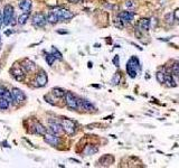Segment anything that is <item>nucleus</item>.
I'll list each match as a JSON object with an SVG mask.
<instances>
[{
	"mask_svg": "<svg viewBox=\"0 0 179 168\" xmlns=\"http://www.w3.org/2000/svg\"><path fill=\"white\" fill-rule=\"evenodd\" d=\"M2 22H3V16H1V12H0V27L2 25Z\"/></svg>",
	"mask_w": 179,
	"mask_h": 168,
	"instance_id": "c9c22d12",
	"label": "nucleus"
},
{
	"mask_svg": "<svg viewBox=\"0 0 179 168\" xmlns=\"http://www.w3.org/2000/svg\"><path fill=\"white\" fill-rule=\"evenodd\" d=\"M28 17H29V12H24V14L18 17V22H19L20 25H24V24L27 21Z\"/></svg>",
	"mask_w": 179,
	"mask_h": 168,
	"instance_id": "a878e982",
	"label": "nucleus"
},
{
	"mask_svg": "<svg viewBox=\"0 0 179 168\" xmlns=\"http://www.w3.org/2000/svg\"><path fill=\"white\" fill-rule=\"evenodd\" d=\"M78 108H82L83 110H86V111L94 110V105L87 100H78Z\"/></svg>",
	"mask_w": 179,
	"mask_h": 168,
	"instance_id": "9b49d317",
	"label": "nucleus"
},
{
	"mask_svg": "<svg viewBox=\"0 0 179 168\" xmlns=\"http://www.w3.org/2000/svg\"><path fill=\"white\" fill-rule=\"evenodd\" d=\"M10 103H9L8 101L6 100L3 96H0V110H6L8 109Z\"/></svg>",
	"mask_w": 179,
	"mask_h": 168,
	"instance_id": "b1692460",
	"label": "nucleus"
},
{
	"mask_svg": "<svg viewBox=\"0 0 179 168\" xmlns=\"http://www.w3.org/2000/svg\"><path fill=\"white\" fill-rule=\"evenodd\" d=\"M171 71H172V73L175 75L179 77V63H175L172 65V67H171Z\"/></svg>",
	"mask_w": 179,
	"mask_h": 168,
	"instance_id": "7c9ffc66",
	"label": "nucleus"
},
{
	"mask_svg": "<svg viewBox=\"0 0 179 168\" xmlns=\"http://www.w3.org/2000/svg\"><path fill=\"white\" fill-rule=\"evenodd\" d=\"M0 46H1V39H0Z\"/></svg>",
	"mask_w": 179,
	"mask_h": 168,
	"instance_id": "4c0bfd02",
	"label": "nucleus"
},
{
	"mask_svg": "<svg viewBox=\"0 0 179 168\" xmlns=\"http://www.w3.org/2000/svg\"><path fill=\"white\" fill-rule=\"evenodd\" d=\"M166 19H167V21H168V22H171V21H172V19H173V15H172V12H171V14H168L167 16H166Z\"/></svg>",
	"mask_w": 179,
	"mask_h": 168,
	"instance_id": "72a5a7b5",
	"label": "nucleus"
},
{
	"mask_svg": "<svg viewBox=\"0 0 179 168\" xmlns=\"http://www.w3.org/2000/svg\"><path fill=\"white\" fill-rule=\"evenodd\" d=\"M47 74H46V72H44V71H40V72L37 74L36 76V80H35V84H36V86L38 87H43L45 86L46 84H47Z\"/></svg>",
	"mask_w": 179,
	"mask_h": 168,
	"instance_id": "423d86ee",
	"label": "nucleus"
},
{
	"mask_svg": "<svg viewBox=\"0 0 179 168\" xmlns=\"http://www.w3.org/2000/svg\"><path fill=\"white\" fill-rule=\"evenodd\" d=\"M52 54L55 56L56 59H59V61H62V59H63V56H62L61 52H59V50L57 49L56 47H54V46L52 47Z\"/></svg>",
	"mask_w": 179,
	"mask_h": 168,
	"instance_id": "bb28decb",
	"label": "nucleus"
},
{
	"mask_svg": "<svg viewBox=\"0 0 179 168\" xmlns=\"http://www.w3.org/2000/svg\"><path fill=\"white\" fill-rule=\"evenodd\" d=\"M25 65H22V70L25 71V73H29V72H34V71L36 70V65H35V63H33L31 61H29V59H26L25 62Z\"/></svg>",
	"mask_w": 179,
	"mask_h": 168,
	"instance_id": "2eb2a0df",
	"label": "nucleus"
},
{
	"mask_svg": "<svg viewBox=\"0 0 179 168\" xmlns=\"http://www.w3.org/2000/svg\"><path fill=\"white\" fill-rule=\"evenodd\" d=\"M49 128H50V131L55 134L62 133L63 130H64L62 124H59V123H57V122H52V121H50V123H49Z\"/></svg>",
	"mask_w": 179,
	"mask_h": 168,
	"instance_id": "4468645a",
	"label": "nucleus"
},
{
	"mask_svg": "<svg viewBox=\"0 0 179 168\" xmlns=\"http://www.w3.org/2000/svg\"><path fill=\"white\" fill-rule=\"evenodd\" d=\"M134 14L132 11H122L119 14V18L122 20L123 22H131L133 20Z\"/></svg>",
	"mask_w": 179,
	"mask_h": 168,
	"instance_id": "9d476101",
	"label": "nucleus"
},
{
	"mask_svg": "<svg viewBox=\"0 0 179 168\" xmlns=\"http://www.w3.org/2000/svg\"><path fill=\"white\" fill-rule=\"evenodd\" d=\"M124 6H126V8L128 9H134L135 8V2L132 1V0H126V2H124Z\"/></svg>",
	"mask_w": 179,
	"mask_h": 168,
	"instance_id": "c756f323",
	"label": "nucleus"
},
{
	"mask_svg": "<svg viewBox=\"0 0 179 168\" xmlns=\"http://www.w3.org/2000/svg\"><path fill=\"white\" fill-rule=\"evenodd\" d=\"M11 93H12V96H14V99L16 102H24V101L26 100V95H25V93L22 92L21 90L16 89V87H15V89H12Z\"/></svg>",
	"mask_w": 179,
	"mask_h": 168,
	"instance_id": "1a4fd4ad",
	"label": "nucleus"
},
{
	"mask_svg": "<svg viewBox=\"0 0 179 168\" xmlns=\"http://www.w3.org/2000/svg\"><path fill=\"white\" fill-rule=\"evenodd\" d=\"M113 161H114V158L112 156H110V155H104V156H102L99 159V162L102 166H110L113 164Z\"/></svg>",
	"mask_w": 179,
	"mask_h": 168,
	"instance_id": "f8f14e48",
	"label": "nucleus"
},
{
	"mask_svg": "<svg viewBox=\"0 0 179 168\" xmlns=\"http://www.w3.org/2000/svg\"><path fill=\"white\" fill-rule=\"evenodd\" d=\"M165 84L167 85L168 87L176 86V82H175V80H173L172 75H170V74H166V76H165Z\"/></svg>",
	"mask_w": 179,
	"mask_h": 168,
	"instance_id": "6ab92c4d",
	"label": "nucleus"
},
{
	"mask_svg": "<svg viewBox=\"0 0 179 168\" xmlns=\"http://www.w3.org/2000/svg\"><path fill=\"white\" fill-rule=\"evenodd\" d=\"M165 76L166 74L163 72H158L157 73V81L159 83H165Z\"/></svg>",
	"mask_w": 179,
	"mask_h": 168,
	"instance_id": "c85d7f7f",
	"label": "nucleus"
},
{
	"mask_svg": "<svg viewBox=\"0 0 179 168\" xmlns=\"http://www.w3.org/2000/svg\"><path fill=\"white\" fill-rule=\"evenodd\" d=\"M128 64H130L132 67H134L137 72H140L141 70V66H140V62H139V58H138L137 56H132L131 58L128 61Z\"/></svg>",
	"mask_w": 179,
	"mask_h": 168,
	"instance_id": "a211bd4d",
	"label": "nucleus"
},
{
	"mask_svg": "<svg viewBox=\"0 0 179 168\" xmlns=\"http://www.w3.org/2000/svg\"><path fill=\"white\" fill-rule=\"evenodd\" d=\"M126 72H128V74H129V76L131 78H134L135 76H137V70L134 68V67H132L130 64H128L126 63Z\"/></svg>",
	"mask_w": 179,
	"mask_h": 168,
	"instance_id": "412c9836",
	"label": "nucleus"
},
{
	"mask_svg": "<svg viewBox=\"0 0 179 168\" xmlns=\"http://www.w3.org/2000/svg\"><path fill=\"white\" fill-rule=\"evenodd\" d=\"M83 0H68V2H71V3H80V2H82Z\"/></svg>",
	"mask_w": 179,
	"mask_h": 168,
	"instance_id": "f704fd0d",
	"label": "nucleus"
},
{
	"mask_svg": "<svg viewBox=\"0 0 179 168\" xmlns=\"http://www.w3.org/2000/svg\"><path fill=\"white\" fill-rule=\"evenodd\" d=\"M138 28L141 29L142 31L149 30V28H150V20H149L148 18H142V19H140L139 22H138Z\"/></svg>",
	"mask_w": 179,
	"mask_h": 168,
	"instance_id": "ddd939ff",
	"label": "nucleus"
},
{
	"mask_svg": "<svg viewBox=\"0 0 179 168\" xmlns=\"http://www.w3.org/2000/svg\"><path fill=\"white\" fill-rule=\"evenodd\" d=\"M45 59H46V62H47L48 65H53L54 61H55V56L53 55V54H46V56H45Z\"/></svg>",
	"mask_w": 179,
	"mask_h": 168,
	"instance_id": "cd10ccee",
	"label": "nucleus"
},
{
	"mask_svg": "<svg viewBox=\"0 0 179 168\" xmlns=\"http://www.w3.org/2000/svg\"><path fill=\"white\" fill-rule=\"evenodd\" d=\"M19 8L24 12H29L31 8V0H21L19 2Z\"/></svg>",
	"mask_w": 179,
	"mask_h": 168,
	"instance_id": "f3484780",
	"label": "nucleus"
},
{
	"mask_svg": "<svg viewBox=\"0 0 179 168\" xmlns=\"http://www.w3.org/2000/svg\"><path fill=\"white\" fill-rule=\"evenodd\" d=\"M2 96L6 99V100L8 101V102H9L10 104H14L15 99H14V96H12V93H11V92H9V91H7V90H6L5 94H3Z\"/></svg>",
	"mask_w": 179,
	"mask_h": 168,
	"instance_id": "393cba45",
	"label": "nucleus"
},
{
	"mask_svg": "<svg viewBox=\"0 0 179 168\" xmlns=\"http://www.w3.org/2000/svg\"><path fill=\"white\" fill-rule=\"evenodd\" d=\"M14 20V8L11 5H6L3 9V24L5 25H10Z\"/></svg>",
	"mask_w": 179,
	"mask_h": 168,
	"instance_id": "f257e3e1",
	"label": "nucleus"
},
{
	"mask_svg": "<svg viewBox=\"0 0 179 168\" xmlns=\"http://www.w3.org/2000/svg\"><path fill=\"white\" fill-rule=\"evenodd\" d=\"M52 92H53V94L55 95L56 98H63V96H65V91L64 90L59 89V87H54L53 90H52Z\"/></svg>",
	"mask_w": 179,
	"mask_h": 168,
	"instance_id": "4be33fe9",
	"label": "nucleus"
},
{
	"mask_svg": "<svg viewBox=\"0 0 179 168\" xmlns=\"http://www.w3.org/2000/svg\"><path fill=\"white\" fill-rule=\"evenodd\" d=\"M65 102L71 110H76L78 108V99H76L71 92H66L65 94Z\"/></svg>",
	"mask_w": 179,
	"mask_h": 168,
	"instance_id": "f03ea898",
	"label": "nucleus"
},
{
	"mask_svg": "<svg viewBox=\"0 0 179 168\" xmlns=\"http://www.w3.org/2000/svg\"><path fill=\"white\" fill-rule=\"evenodd\" d=\"M47 22V18L43 14H36L33 18V25L35 27H43Z\"/></svg>",
	"mask_w": 179,
	"mask_h": 168,
	"instance_id": "6e6552de",
	"label": "nucleus"
},
{
	"mask_svg": "<svg viewBox=\"0 0 179 168\" xmlns=\"http://www.w3.org/2000/svg\"><path fill=\"white\" fill-rule=\"evenodd\" d=\"M55 12L58 17L59 20H67V19H71L73 18V12L70 11L68 9H65V8H57L55 9Z\"/></svg>",
	"mask_w": 179,
	"mask_h": 168,
	"instance_id": "7ed1b4c3",
	"label": "nucleus"
},
{
	"mask_svg": "<svg viewBox=\"0 0 179 168\" xmlns=\"http://www.w3.org/2000/svg\"><path fill=\"white\" fill-rule=\"evenodd\" d=\"M120 77H121L120 73H115L113 78H112V84H113V85H117V84L120 82Z\"/></svg>",
	"mask_w": 179,
	"mask_h": 168,
	"instance_id": "2f4dec72",
	"label": "nucleus"
},
{
	"mask_svg": "<svg viewBox=\"0 0 179 168\" xmlns=\"http://www.w3.org/2000/svg\"><path fill=\"white\" fill-rule=\"evenodd\" d=\"M34 131L36 132L37 134H40V136H45V134L47 133L46 132V128L40 122H35V124H34Z\"/></svg>",
	"mask_w": 179,
	"mask_h": 168,
	"instance_id": "dca6fc26",
	"label": "nucleus"
},
{
	"mask_svg": "<svg viewBox=\"0 0 179 168\" xmlns=\"http://www.w3.org/2000/svg\"><path fill=\"white\" fill-rule=\"evenodd\" d=\"M95 152H98V148L94 147V146L89 145L85 147V149H84V154L85 155H93V154H95Z\"/></svg>",
	"mask_w": 179,
	"mask_h": 168,
	"instance_id": "5701e85b",
	"label": "nucleus"
},
{
	"mask_svg": "<svg viewBox=\"0 0 179 168\" xmlns=\"http://www.w3.org/2000/svg\"><path fill=\"white\" fill-rule=\"evenodd\" d=\"M58 17H57V15H56L55 11H52V12H49L47 16V21L50 22V24H56V22L58 21Z\"/></svg>",
	"mask_w": 179,
	"mask_h": 168,
	"instance_id": "aec40b11",
	"label": "nucleus"
},
{
	"mask_svg": "<svg viewBox=\"0 0 179 168\" xmlns=\"http://www.w3.org/2000/svg\"><path fill=\"white\" fill-rule=\"evenodd\" d=\"M44 140L45 142H47L48 145L50 146H54V147H56V146H58L59 142H61V140H59V138L56 136L55 133H46L44 136Z\"/></svg>",
	"mask_w": 179,
	"mask_h": 168,
	"instance_id": "0eeeda50",
	"label": "nucleus"
},
{
	"mask_svg": "<svg viewBox=\"0 0 179 168\" xmlns=\"http://www.w3.org/2000/svg\"><path fill=\"white\" fill-rule=\"evenodd\" d=\"M113 63H114V65L117 67L120 66V65H119V64H120V59H119V56H117V55L114 56V58H113Z\"/></svg>",
	"mask_w": 179,
	"mask_h": 168,
	"instance_id": "473e14b6",
	"label": "nucleus"
},
{
	"mask_svg": "<svg viewBox=\"0 0 179 168\" xmlns=\"http://www.w3.org/2000/svg\"><path fill=\"white\" fill-rule=\"evenodd\" d=\"M62 126H63V129H64V131L67 134H73L75 132V123L73 122L72 120H70V119H63L62 120Z\"/></svg>",
	"mask_w": 179,
	"mask_h": 168,
	"instance_id": "20e7f679",
	"label": "nucleus"
},
{
	"mask_svg": "<svg viewBox=\"0 0 179 168\" xmlns=\"http://www.w3.org/2000/svg\"><path fill=\"white\" fill-rule=\"evenodd\" d=\"M10 74L12 75V77L18 82H21L25 78V71L22 70V67H17L14 66L10 70Z\"/></svg>",
	"mask_w": 179,
	"mask_h": 168,
	"instance_id": "39448f33",
	"label": "nucleus"
},
{
	"mask_svg": "<svg viewBox=\"0 0 179 168\" xmlns=\"http://www.w3.org/2000/svg\"><path fill=\"white\" fill-rule=\"evenodd\" d=\"M175 17L179 19V9H178V10H176V12H175Z\"/></svg>",
	"mask_w": 179,
	"mask_h": 168,
	"instance_id": "e433bc0d",
	"label": "nucleus"
}]
</instances>
